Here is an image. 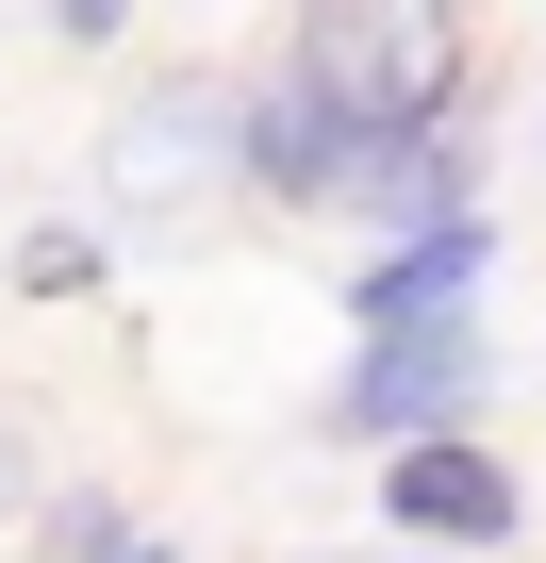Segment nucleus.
<instances>
[{"mask_svg":"<svg viewBox=\"0 0 546 563\" xmlns=\"http://www.w3.org/2000/svg\"><path fill=\"white\" fill-rule=\"evenodd\" d=\"M215 199H248V67H149L100 117V216L182 232Z\"/></svg>","mask_w":546,"mask_h":563,"instance_id":"nucleus-1","label":"nucleus"},{"mask_svg":"<svg viewBox=\"0 0 546 563\" xmlns=\"http://www.w3.org/2000/svg\"><path fill=\"white\" fill-rule=\"evenodd\" d=\"M480 398H497V349H480V332H381V349H348V365L315 382V431L414 464V448H464Z\"/></svg>","mask_w":546,"mask_h":563,"instance_id":"nucleus-2","label":"nucleus"},{"mask_svg":"<svg viewBox=\"0 0 546 563\" xmlns=\"http://www.w3.org/2000/svg\"><path fill=\"white\" fill-rule=\"evenodd\" d=\"M381 530L431 563V547H464V563H513V530H530V481H513V448L497 431H464V448H414V464H381Z\"/></svg>","mask_w":546,"mask_h":563,"instance_id":"nucleus-3","label":"nucleus"},{"mask_svg":"<svg viewBox=\"0 0 546 563\" xmlns=\"http://www.w3.org/2000/svg\"><path fill=\"white\" fill-rule=\"evenodd\" d=\"M480 282H497V216H447V232H398L348 265V332H480Z\"/></svg>","mask_w":546,"mask_h":563,"instance_id":"nucleus-4","label":"nucleus"},{"mask_svg":"<svg viewBox=\"0 0 546 563\" xmlns=\"http://www.w3.org/2000/svg\"><path fill=\"white\" fill-rule=\"evenodd\" d=\"M34 547H51V563H133L149 530H133L116 481H51V497H34Z\"/></svg>","mask_w":546,"mask_h":563,"instance_id":"nucleus-5","label":"nucleus"},{"mask_svg":"<svg viewBox=\"0 0 546 563\" xmlns=\"http://www.w3.org/2000/svg\"><path fill=\"white\" fill-rule=\"evenodd\" d=\"M83 282H100V232L83 216H34L18 232V299H83Z\"/></svg>","mask_w":546,"mask_h":563,"instance_id":"nucleus-6","label":"nucleus"},{"mask_svg":"<svg viewBox=\"0 0 546 563\" xmlns=\"http://www.w3.org/2000/svg\"><path fill=\"white\" fill-rule=\"evenodd\" d=\"M34 497H51V464H34V415L0 398V530H34Z\"/></svg>","mask_w":546,"mask_h":563,"instance_id":"nucleus-7","label":"nucleus"},{"mask_svg":"<svg viewBox=\"0 0 546 563\" xmlns=\"http://www.w3.org/2000/svg\"><path fill=\"white\" fill-rule=\"evenodd\" d=\"M133 563H199V547H166V530H149V547H133Z\"/></svg>","mask_w":546,"mask_h":563,"instance_id":"nucleus-8","label":"nucleus"},{"mask_svg":"<svg viewBox=\"0 0 546 563\" xmlns=\"http://www.w3.org/2000/svg\"><path fill=\"white\" fill-rule=\"evenodd\" d=\"M332 563H414V547H332Z\"/></svg>","mask_w":546,"mask_h":563,"instance_id":"nucleus-9","label":"nucleus"}]
</instances>
